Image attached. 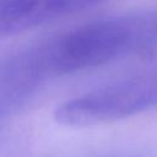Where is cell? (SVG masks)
<instances>
[{"label":"cell","instance_id":"obj_1","mask_svg":"<svg viewBox=\"0 0 157 157\" xmlns=\"http://www.w3.org/2000/svg\"><path fill=\"white\" fill-rule=\"evenodd\" d=\"M155 25L142 17H114L67 31L29 52L44 77L67 75L107 64L147 45Z\"/></svg>","mask_w":157,"mask_h":157},{"label":"cell","instance_id":"obj_2","mask_svg":"<svg viewBox=\"0 0 157 157\" xmlns=\"http://www.w3.org/2000/svg\"><path fill=\"white\" fill-rule=\"evenodd\" d=\"M156 105L157 72H148L63 102L53 117L64 126L87 128L132 117Z\"/></svg>","mask_w":157,"mask_h":157},{"label":"cell","instance_id":"obj_3","mask_svg":"<svg viewBox=\"0 0 157 157\" xmlns=\"http://www.w3.org/2000/svg\"><path fill=\"white\" fill-rule=\"evenodd\" d=\"M107 0H11L0 10V40Z\"/></svg>","mask_w":157,"mask_h":157},{"label":"cell","instance_id":"obj_4","mask_svg":"<svg viewBox=\"0 0 157 157\" xmlns=\"http://www.w3.org/2000/svg\"><path fill=\"white\" fill-rule=\"evenodd\" d=\"M10 1H11V0H0V10H1L5 5H7Z\"/></svg>","mask_w":157,"mask_h":157}]
</instances>
